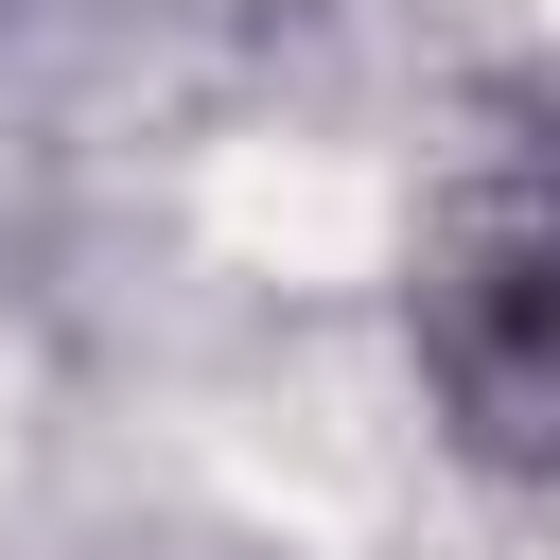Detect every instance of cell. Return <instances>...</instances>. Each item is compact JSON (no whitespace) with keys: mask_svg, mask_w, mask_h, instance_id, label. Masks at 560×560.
<instances>
[{"mask_svg":"<svg viewBox=\"0 0 560 560\" xmlns=\"http://www.w3.org/2000/svg\"><path fill=\"white\" fill-rule=\"evenodd\" d=\"M455 368H472L508 420H560V210L508 228V245L472 262V298H455Z\"/></svg>","mask_w":560,"mask_h":560,"instance_id":"obj_1","label":"cell"}]
</instances>
